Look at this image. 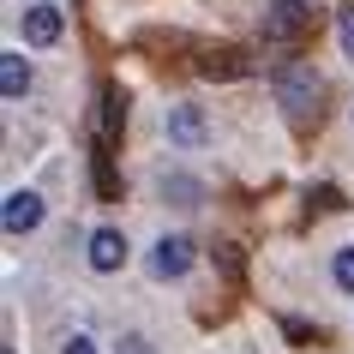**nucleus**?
I'll return each mask as SVG.
<instances>
[{"label":"nucleus","instance_id":"obj_10","mask_svg":"<svg viewBox=\"0 0 354 354\" xmlns=\"http://www.w3.org/2000/svg\"><path fill=\"white\" fill-rule=\"evenodd\" d=\"M168 138H174V145H205V114L198 109H174L168 114Z\"/></svg>","mask_w":354,"mask_h":354},{"label":"nucleus","instance_id":"obj_12","mask_svg":"<svg viewBox=\"0 0 354 354\" xmlns=\"http://www.w3.org/2000/svg\"><path fill=\"white\" fill-rule=\"evenodd\" d=\"M96 192H102V198H120V180H114V168H109V150H96Z\"/></svg>","mask_w":354,"mask_h":354},{"label":"nucleus","instance_id":"obj_8","mask_svg":"<svg viewBox=\"0 0 354 354\" xmlns=\"http://www.w3.org/2000/svg\"><path fill=\"white\" fill-rule=\"evenodd\" d=\"M198 73H205V78H241L246 73V55H241V48H210V55H198Z\"/></svg>","mask_w":354,"mask_h":354},{"label":"nucleus","instance_id":"obj_11","mask_svg":"<svg viewBox=\"0 0 354 354\" xmlns=\"http://www.w3.org/2000/svg\"><path fill=\"white\" fill-rule=\"evenodd\" d=\"M336 37H342V55L354 60V0H342V6H336Z\"/></svg>","mask_w":354,"mask_h":354},{"label":"nucleus","instance_id":"obj_7","mask_svg":"<svg viewBox=\"0 0 354 354\" xmlns=\"http://www.w3.org/2000/svg\"><path fill=\"white\" fill-rule=\"evenodd\" d=\"M120 127H127V96L114 91V84H102V132H96V145L109 150L120 138Z\"/></svg>","mask_w":354,"mask_h":354},{"label":"nucleus","instance_id":"obj_5","mask_svg":"<svg viewBox=\"0 0 354 354\" xmlns=\"http://www.w3.org/2000/svg\"><path fill=\"white\" fill-rule=\"evenodd\" d=\"M187 264H192V241H180V234L156 241V252H150V270L156 277H187Z\"/></svg>","mask_w":354,"mask_h":354},{"label":"nucleus","instance_id":"obj_2","mask_svg":"<svg viewBox=\"0 0 354 354\" xmlns=\"http://www.w3.org/2000/svg\"><path fill=\"white\" fill-rule=\"evenodd\" d=\"M60 30H66V19H60L55 0H30V6H24V42H30V48L60 42Z\"/></svg>","mask_w":354,"mask_h":354},{"label":"nucleus","instance_id":"obj_6","mask_svg":"<svg viewBox=\"0 0 354 354\" xmlns=\"http://www.w3.org/2000/svg\"><path fill=\"white\" fill-rule=\"evenodd\" d=\"M127 264V241L114 228H96L91 234V270H120Z\"/></svg>","mask_w":354,"mask_h":354},{"label":"nucleus","instance_id":"obj_14","mask_svg":"<svg viewBox=\"0 0 354 354\" xmlns=\"http://www.w3.org/2000/svg\"><path fill=\"white\" fill-rule=\"evenodd\" d=\"M216 270L228 282H241V246H216Z\"/></svg>","mask_w":354,"mask_h":354},{"label":"nucleus","instance_id":"obj_9","mask_svg":"<svg viewBox=\"0 0 354 354\" xmlns=\"http://www.w3.org/2000/svg\"><path fill=\"white\" fill-rule=\"evenodd\" d=\"M24 91H30V66H24V55H0V96L19 102Z\"/></svg>","mask_w":354,"mask_h":354},{"label":"nucleus","instance_id":"obj_3","mask_svg":"<svg viewBox=\"0 0 354 354\" xmlns=\"http://www.w3.org/2000/svg\"><path fill=\"white\" fill-rule=\"evenodd\" d=\"M277 96L288 102V114H306V102L318 96V73L313 66H282L277 73Z\"/></svg>","mask_w":354,"mask_h":354},{"label":"nucleus","instance_id":"obj_13","mask_svg":"<svg viewBox=\"0 0 354 354\" xmlns=\"http://www.w3.org/2000/svg\"><path fill=\"white\" fill-rule=\"evenodd\" d=\"M336 288H342V295H354V246H342V252H336Z\"/></svg>","mask_w":354,"mask_h":354},{"label":"nucleus","instance_id":"obj_15","mask_svg":"<svg viewBox=\"0 0 354 354\" xmlns=\"http://www.w3.org/2000/svg\"><path fill=\"white\" fill-rule=\"evenodd\" d=\"M60 354H96V348H91V336H73V342H66Z\"/></svg>","mask_w":354,"mask_h":354},{"label":"nucleus","instance_id":"obj_4","mask_svg":"<svg viewBox=\"0 0 354 354\" xmlns=\"http://www.w3.org/2000/svg\"><path fill=\"white\" fill-rule=\"evenodd\" d=\"M0 223H6V234H30V228L42 223V198H37V192H6Z\"/></svg>","mask_w":354,"mask_h":354},{"label":"nucleus","instance_id":"obj_1","mask_svg":"<svg viewBox=\"0 0 354 354\" xmlns=\"http://www.w3.org/2000/svg\"><path fill=\"white\" fill-rule=\"evenodd\" d=\"M313 0H277L270 12H264V42H300L306 37V24H313Z\"/></svg>","mask_w":354,"mask_h":354}]
</instances>
